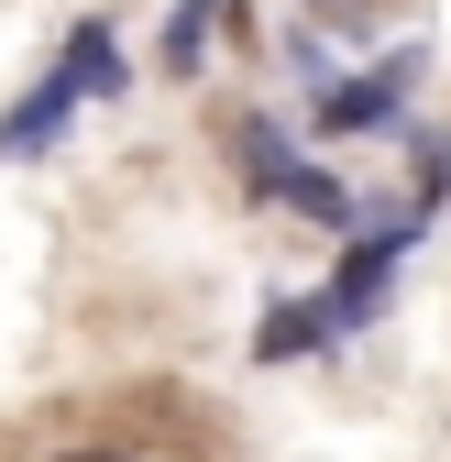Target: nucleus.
I'll list each match as a JSON object with an SVG mask.
<instances>
[{"label":"nucleus","instance_id":"1","mask_svg":"<svg viewBox=\"0 0 451 462\" xmlns=\"http://www.w3.org/2000/svg\"><path fill=\"white\" fill-rule=\"evenodd\" d=\"M55 462H122V451H55Z\"/></svg>","mask_w":451,"mask_h":462},{"label":"nucleus","instance_id":"2","mask_svg":"<svg viewBox=\"0 0 451 462\" xmlns=\"http://www.w3.org/2000/svg\"><path fill=\"white\" fill-rule=\"evenodd\" d=\"M308 12H353V0H308Z\"/></svg>","mask_w":451,"mask_h":462}]
</instances>
